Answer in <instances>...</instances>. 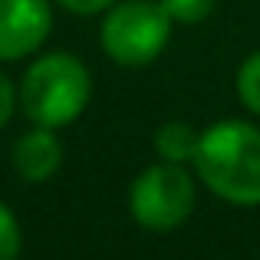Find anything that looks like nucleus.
Instances as JSON below:
<instances>
[{
  "instance_id": "8",
  "label": "nucleus",
  "mask_w": 260,
  "mask_h": 260,
  "mask_svg": "<svg viewBox=\"0 0 260 260\" xmlns=\"http://www.w3.org/2000/svg\"><path fill=\"white\" fill-rule=\"evenodd\" d=\"M23 254V228L10 204L0 198V260H20Z\"/></svg>"
},
{
  "instance_id": "9",
  "label": "nucleus",
  "mask_w": 260,
  "mask_h": 260,
  "mask_svg": "<svg viewBox=\"0 0 260 260\" xmlns=\"http://www.w3.org/2000/svg\"><path fill=\"white\" fill-rule=\"evenodd\" d=\"M237 95L254 115H260V50L250 53L237 70Z\"/></svg>"
},
{
  "instance_id": "3",
  "label": "nucleus",
  "mask_w": 260,
  "mask_h": 260,
  "mask_svg": "<svg viewBox=\"0 0 260 260\" xmlns=\"http://www.w3.org/2000/svg\"><path fill=\"white\" fill-rule=\"evenodd\" d=\"M172 26L161 0H119L102 13L99 46L119 66H145L165 53Z\"/></svg>"
},
{
  "instance_id": "6",
  "label": "nucleus",
  "mask_w": 260,
  "mask_h": 260,
  "mask_svg": "<svg viewBox=\"0 0 260 260\" xmlns=\"http://www.w3.org/2000/svg\"><path fill=\"white\" fill-rule=\"evenodd\" d=\"M10 161H13V172L26 184L50 181L63 165V142H59L56 128L33 125L23 135H17V142L10 148Z\"/></svg>"
},
{
  "instance_id": "5",
  "label": "nucleus",
  "mask_w": 260,
  "mask_h": 260,
  "mask_svg": "<svg viewBox=\"0 0 260 260\" xmlns=\"http://www.w3.org/2000/svg\"><path fill=\"white\" fill-rule=\"evenodd\" d=\"M53 33V0H0V63L26 59Z\"/></svg>"
},
{
  "instance_id": "11",
  "label": "nucleus",
  "mask_w": 260,
  "mask_h": 260,
  "mask_svg": "<svg viewBox=\"0 0 260 260\" xmlns=\"http://www.w3.org/2000/svg\"><path fill=\"white\" fill-rule=\"evenodd\" d=\"M53 4H59L70 13H79V17H99V13H106L119 0H53Z\"/></svg>"
},
{
  "instance_id": "12",
  "label": "nucleus",
  "mask_w": 260,
  "mask_h": 260,
  "mask_svg": "<svg viewBox=\"0 0 260 260\" xmlns=\"http://www.w3.org/2000/svg\"><path fill=\"white\" fill-rule=\"evenodd\" d=\"M17 106H20V102H17V86H13V79L0 70V128L10 122V115H13Z\"/></svg>"
},
{
  "instance_id": "2",
  "label": "nucleus",
  "mask_w": 260,
  "mask_h": 260,
  "mask_svg": "<svg viewBox=\"0 0 260 260\" xmlns=\"http://www.w3.org/2000/svg\"><path fill=\"white\" fill-rule=\"evenodd\" d=\"M92 99L89 66L73 53H43L23 70L17 83V102L33 125L66 128L86 112Z\"/></svg>"
},
{
  "instance_id": "1",
  "label": "nucleus",
  "mask_w": 260,
  "mask_h": 260,
  "mask_svg": "<svg viewBox=\"0 0 260 260\" xmlns=\"http://www.w3.org/2000/svg\"><path fill=\"white\" fill-rule=\"evenodd\" d=\"M194 172L211 194L237 208L260 204V128L244 119L211 122L198 139Z\"/></svg>"
},
{
  "instance_id": "4",
  "label": "nucleus",
  "mask_w": 260,
  "mask_h": 260,
  "mask_svg": "<svg viewBox=\"0 0 260 260\" xmlns=\"http://www.w3.org/2000/svg\"><path fill=\"white\" fill-rule=\"evenodd\" d=\"M194 211V178L178 161H155L128 184V214L152 234L178 231Z\"/></svg>"
},
{
  "instance_id": "7",
  "label": "nucleus",
  "mask_w": 260,
  "mask_h": 260,
  "mask_svg": "<svg viewBox=\"0 0 260 260\" xmlns=\"http://www.w3.org/2000/svg\"><path fill=\"white\" fill-rule=\"evenodd\" d=\"M198 139H201V132H194L188 122L172 119V122H165V125L155 128L152 145H155V152H158L161 161H178V165H188V161H194Z\"/></svg>"
},
{
  "instance_id": "10",
  "label": "nucleus",
  "mask_w": 260,
  "mask_h": 260,
  "mask_svg": "<svg viewBox=\"0 0 260 260\" xmlns=\"http://www.w3.org/2000/svg\"><path fill=\"white\" fill-rule=\"evenodd\" d=\"M161 4H165V10L172 13L175 23L194 26V23H201V20L211 17V10L217 7V0H161Z\"/></svg>"
}]
</instances>
